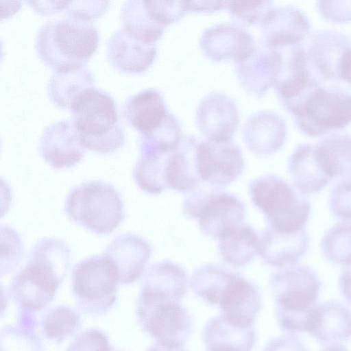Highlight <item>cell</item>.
<instances>
[{
  "label": "cell",
  "mask_w": 351,
  "mask_h": 351,
  "mask_svg": "<svg viewBox=\"0 0 351 351\" xmlns=\"http://www.w3.org/2000/svg\"><path fill=\"white\" fill-rule=\"evenodd\" d=\"M263 45L282 49L302 43L310 34L306 14L293 5L274 7L261 26Z\"/></svg>",
  "instance_id": "2e32d148"
},
{
  "label": "cell",
  "mask_w": 351,
  "mask_h": 351,
  "mask_svg": "<svg viewBox=\"0 0 351 351\" xmlns=\"http://www.w3.org/2000/svg\"><path fill=\"white\" fill-rule=\"evenodd\" d=\"M202 339L206 351H251L255 330L254 326L239 324L221 314L207 322Z\"/></svg>",
  "instance_id": "d4e9b609"
},
{
  "label": "cell",
  "mask_w": 351,
  "mask_h": 351,
  "mask_svg": "<svg viewBox=\"0 0 351 351\" xmlns=\"http://www.w3.org/2000/svg\"><path fill=\"white\" fill-rule=\"evenodd\" d=\"M310 241L306 228L294 232H282L269 227L260 236L258 254L265 264L272 267L293 265L306 254Z\"/></svg>",
  "instance_id": "7402d4cb"
},
{
  "label": "cell",
  "mask_w": 351,
  "mask_h": 351,
  "mask_svg": "<svg viewBox=\"0 0 351 351\" xmlns=\"http://www.w3.org/2000/svg\"><path fill=\"white\" fill-rule=\"evenodd\" d=\"M263 351H306V348L294 336L285 335L271 339Z\"/></svg>",
  "instance_id": "7bdbcfd3"
},
{
  "label": "cell",
  "mask_w": 351,
  "mask_h": 351,
  "mask_svg": "<svg viewBox=\"0 0 351 351\" xmlns=\"http://www.w3.org/2000/svg\"><path fill=\"white\" fill-rule=\"evenodd\" d=\"M81 326L80 313L73 308L63 304L49 308L40 319L43 335L57 343H62L75 335Z\"/></svg>",
  "instance_id": "e575fe53"
},
{
  "label": "cell",
  "mask_w": 351,
  "mask_h": 351,
  "mask_svg": "<svg viewBox=\"0 0 351 351\" xmlns=\"http://www.w3.org/2000/svg\"><path fill=\"white\" fill-rule=\"evenodd\" d=\"M197 162L202 181L217 189L234 182L245 165L241 150L236 144L209 140L199 142Z\"/></svg>",
  "instance_id": "8fae6325"
},
{
  "label": "cell",
  "mask_w": 351,
  "mask_h": 351,
  "mask_svg": "<svg viewBox=\"0 0 351 351\" xmlns=\"http://www.w3.org/2000/svg\"><path fill=\"white\" fill-rule=\"evenodd\" d=\"M323 344H339L351 339V309L337 301L317 304L308 330Z\"/></svg>",
  "instance_id": "603a6c76"
},
{
  "label": "cell",
  "mask_w": 351,
  "mask_h": 351,
  "mask_svg": "<svg viewBox=\"0 0 351 351\" xmlns=\"http://www.w3.org/2000/svg\"><path fill=\"white\" fill-rule=\"evenodd\" d=\"M304 134L315 137L351 123V93L338 86H315L285 106Z\"/></svg>",
  "instance_id": "8992f818"
},
{
  "label": "cell",
  "mask_w": 351,
  "mask_h": 351,
  "mask_svg": "<svg viewBox=\"0 0 351 351\" xmlns=\"http://www.w3.org/2000/svg\"><path fill=\"white\" fill-rule=\"evenodd\" d=\"M287 168L294 186L302 194L318 193L330 181L318 160L315 144L298 145L288 160Z\"/></svg>",
  "instance_id": "4316f807"
},
{
  "label": "cell",
  "mask_w": 351,
  "mask_h": 351,
  "mask_svg": "<svg viewBox=\"0 0 351 351\" xmlns=\"http://www.w3.org/2000/svg\"></svg>",
  "instance_id": "681fc988"
},
{
  "label": "cell",
  "mask_w": 351,
  "mask_h": 351,
  "mask_svg": "<svg viewBox=\"0 0 351 351\" xmlns=\"http://www.w3.org/2000/svg\"><path fill=\"white\" fill-rule=\"evenodd\" d=\"M320 249L329 262L351 266V222L338 223L328 229L322 239Z\"/></svg>",
  "instance_id": "d590c367"
},
{
  "label": "cell",
  "mask_w": 351,
  "mask_h": 351,
  "mask_svg": "<svg viewBox=\"0 0 351 351\" xmlns=\"http://www.w3.org/2000/svg\"><path fill=\"white\" fill-rule=\"evenodd\" d=\"M329 205L337 219L351 220V177L345 178L332 187Z\"/></svg>",
  "instance_id": "f35d334b"
},
{
  "label": "cell",
  "mask_w": 351,
  "mask_h": 351,
  "mask_svg": "<svg viewBox=\"0 0 351 351\" xmlns=\"http://www.w3.org/2000/svg\"><path fill=\"white\" fill-rule=\"evenodd\" d=\"M147 3L155 19L164 27L189 12L188 2L184 1H147Z\"/></svg>",
  "instance_id": "ab89813d"
},
{
  "label": "cell",
  "mask_w": 351,
  "mask_h": 351,
  "mask_svg": "<svg viewBox=\"0 0 351 351\" xmlns=\"http://www.w3.org/2000/svg\"><path fill=\"white\" fill-rule=\"evenodd\" d=\"M173 151L140 143V156L133 171V177L141 190L156 195L167 188L165 170Z\"/></svg>",
  "instance_id": "f546056e"
},
{
  "label": "cell",
  "mask_w": 351,
  "mask_h": 351,
  "mask_svg": "<svg viewBox=\"0 0 351 351\" xmlns=\"http://www.w3.org/2000/svg\"><path fill=\"white\" fill-rule=\"evenodd\" d=\"M147 351H186L184 346H171L156 342L151 346Z\"/></svg>",
  "instance_id": "bcb514c9"
},
{
  "label": "cell",
  "mask_w": 351,
  "mask_h": 351,
  "mask_svg": "<svg viewBox=\"0 0 351 351\" xmlns=\"http://www.w3.org/2000/svg\"><path fill=\"white\" fill-rule=\"evenodd\" d=\"M141 328L158 342L184 346L192 330V319L180 301L139 292L136 308Z\"/></svg>",
  "instance_id": "30bf717a"
},
{
  "label": "cell",
  "mask_w": 351,
  "mask_h": 351,
  "mask_svg": "<svg viewBox=\"0 0 351 351\" xmlns=\"http://www.w3.org/2000/svg\"><path fill=\"white\" fill-rule=\"evenodd\" d=\"M302 43L316 77L322 84L339 82L341 60L351 43L348 38L339 32L322 29L310 32Z\"/></svg>",
  "instance_id": "7c38bea8"
},
{
  "label": "cell",
  "mask_w": 351,
  "mask_h": 351,
  "mask_svg": "<svg viewBox=\"0 0 351 351\" xmlns=\"http://www.w3.org/2000/svg\"><path fill=\"white\" fill-rule=\"evenodd\" d=\"M237 273L218 265L206 264L194 271L190 286L197 296L217 306L222 292Z\"/></svg>",
  "instance_id": "836d02e7"
},
{
  "label": "cell",
  "mask_w": 351,
  "mask_h": 351,
  "mask_svg": "<svg viewBox=\"0 0 351 351\" xmlns=\"http://www.w3.org/2000/svg\"><path fill=\"white\" fill-rule=\"evenodd\" d=\"M321 285L315 271L307 265L287 266L272 274L269 287L277 320L284 331L308 332Z\"/></svg>",
  "instance_id": "3957f363"
},
{
  "label": "cell",
  "mask_w": 351,
  "mask_h": 351,
  "mask_svg": "<svg viewBox=\"0 0 351 351\" xmlns=\"http://www.w3.org/2000/svg\"><path fill=\"white\" fill-rule=\"evenodd\" d=\"M260 237L248 224H241L219 239L223 261L234 267L249 264L259 253Z\"/></svg>",
  "instance_id": "1f68e13d"
},
{
  "label": "cell",
  "mask_w": 351,
  "mask_h": 351,
  "mask_svg": "<svg viewBox=\"0 0 351 351\" xmlns=\"http://www.w3.org/2000/svg\"><path fill=\"white\" fill-rule=\"evenodd\" d=\"M168 112L162 96L154 88L130 95L123 106L125 119L141 134L149 133L159 127Z\"/></svg>",
  "instance_id": "484cf974"
},
{
  "label": "cell",
  "mask_w": 351,
  "mask_h": 351,
  "mask_svg": "<svg viewBox=\"0 0 351 351\" xmlns=\"http://www.w3.org/2000/svg\"><path fill=\"white\" fill-rule=\"evenodd\" d=\"M119 283L117 267L104 254L87 258L73 269L72 290L76 304L90 316H101L111 309L117 299Z\"/></svg>",
  "instance_id": "ba28073f"
},
{
  "label": "cell",
  "mask_w": 351,
  "mask_h": 351,
  "mask_svg": "<svg viewBox=\"0 0 351 351\" xmlns=\"http://www.w3.org/2000/svg\"><path fill=\"white\" fill-rule=\"evenodd\" d=\"M321 351H348L343 346L339 344L328 345Z\"/></svg>",
  "instance_id": "7dc6e473"
},
{
  "label": "cell",
  "mask_w": 351,
  "mask_h": 351,
  "mask_svg": "<svg viewBox=\"0 0 351 351\" xmlns=\"http://www.w3.org/2000/svg\"><path fill=\"white\" fill-rule=\"evenodd\" d=\"M98 43L99 33L91 20L68 16L44 23L35 47L39 58L55 71L85 66Z\"/></svg>",
  "instance_id": "7a4b0ae2"
},
{
  "label": "cell",
  "mask_w": 351,
  "mask_h": 351,
  "mask_svg": "<svg viewBox=\"0 0 351 351\" xmlns=\"http://www.w3.org/2000/svg\"><path fill=\"white\" fill-rule=\"evenodd\" d=\"M252 36L243 27L220 23L206 29L200 38L203 53L210 60H239L255 47Z\"/></svg>",
  "instance_id": "e0dca14e"
},
{
  "label": "cell",
  "mask_w": 351,
  "mask_h": 351,
  "mask_svg": "<svg viewBox=\"0 0 351 351\" xmlns=\"http://www.w3.org/2000/svg\"><path fill=\"white\" fill-rule=\"evenodd\" d=\"M157 54L155 43L135 38L123 27L114 32L106 43V55L119 71L139 73L147 70Z\"/></svg>",
  "instance_id": "d6986e66"
},
{
  "label": "cell",
  "mask_w": 351,
  "mask_h": 351,
  "mask_svg": "<svg viewBox=\"0 0 351 351\" xmlns=\"http://www.w3.org/2000/svg\"><path fill=\"white\" fill-rule=\"evenodd\" d=\"M274 8L271 1H228L226 9L232 17L240 23L260 27Z\"/></svg>",
  "instance_id": "74e56055"
},
{
  "label": "cell",
  "mask_w": 351,
  "mask_h": 351,
  "mask_svg": "<svg viewBox=\"0 0 351 351\" xmlns=\"http://www.w3.org/2000/svg\"><path fill=\"white\" fill-rule=\"evenodd\" d=\"M279 49L256 45L246 56L235 62V69L242 87L257 97L274 86L282 65Z\"/></svg>",
  "instance_id": "9a60e30c"
},
{
  "label": "cell",
  "mask_w": 351,
  "mask_h": 351,
  "mask_svg": "<svg viewBox=\"0 0 351 351\" xmlns=\"http://www.w3.org/2000/svg\"><path fill=\"white\" fill-rule=\"evenodd\" d=\"M199 141L193 136H182L179 147L170 155L165 170L167 188L180 193L193 192L202 181L197 162Z\"/></svg>",
  "instance_id": "cb8c5ba5"
},
{
  "label": "cell",
  "mask_w": 351,
  "mask_h": 351,
  "mask_svg": "<svg viewBox=\"0 0 351 351\" xmlns=\"http://www.w3.org/2000/svg\"><path fill=\"white\" fill-rule=\"evenodd\" d=\"M217 306L227 319L254 326L261 308V295L256 285L237 273L222 292Z\"/></svg>",
  "instance_id": "44dd1931"
},
{
  "label": "cell",
  "mask_w": 351,
  "mask_h": 351,
  "mask_svg": "<svg viewBox=\"0 0 351 351\" xmlns=\"http://www.w3.org/2000/svg\"><path fill=\"white\" fill-rule=\"evenodd\" d=\"M186 271L179 265L163 261L152 265L146 271L140 292L180 301L188 290Z\"/></svg>",
  "instance_id": "83f0119b"
},
{
  "label": "cell",
  "mask_w": 351,
  "mask_h": 351,
  "mask_svg": "<svg viewBox=\"0 0 351 351\" xmlns=\"http://www.w3.org/2000/svg\"><path fill=\"white\" fill-rule=\"evenodd\" d=\"M70 260V250L63 241L46 238L37 241L9 285V296L18 310L34 314L45 309L66 276Z\"/></svg>",
  "instance_id": "6da1fadb"
},
{
  "label": "cell",
  "mask_w": 351,
  "mask_h": 351,
  "mask_svg": "<svg viewBox=\"0 0 351 351\" xmlns=\"http://www.w3.org/2000/svg\"><path fill=\"white\" fill-rule=\"evenodd\" d=\"M95 87V78L86 66L55 70L48 84L47 93L54 104L71 110L86 90Z\"/></svg>",
  "instance_id": "f1b7e54d"
},
{
  "label": "cell",
  "mask_w": 351,
  "mask_h": 351,
  "mask_svg": "<svg viewBox=\"0 0 351 351\" xmlns=\"http://www.w3.org/2000/svg\"><path fill=\"white\" fill-rule=\"evenodd\" d=\"M183 211L189 218L197 220L204 234L217 239L241 225L246 214L241 199L213 186L192 192L184 200Z\"/></svg>",
  "instance_id": "9c48e42d"
},
{
  "label": "cell",
  "mask_w": 351,
  "mask_h": 351,
  "mask_svg": "<svg viewBox=\"0 0 351 351\" xmlns=\"http://www.w3.org/2000/svg\"><path fill=\"white\" fill-rule=\"evenodd\" d=\"M249 191L253 204L264 215L269 228L282 232L306 228L311 204L280 177L273 174L260 176L250 182Z\"/></svg>",
  "instance_id": "5b68a950"
},
{
  "label": "cell",
  "mask_w": 351,
  "mask_h": 351,
  "mask_svg": "<svg viewBox=\"0 0 351 351\" xmlns=\"http://www.w3.org/2000/svg\"><path fill=\"white\" fill-rule=\"evenodd\" d=\"M65 211L72 221L100 235L113 232L124 219L120 193L102 181L87 182L73 188L66 197Z\"/></svg>",
  "instance_id": "52a82bcc"
},
{
  "label": "cell",
  "mask_w": 351,
  "mask_h": 351,
  "mask_svg": "<svg viewBox=\"0 0 351 351\" xmlns=\"http://www.w3.org/2000/svg\"><path fill=\"white\" fill-rule=\"evenodd\" d=\"M287 124L278 114L258 111L243 124L242 136L247 148L258 156H269L280 149L286 139Z\"/></svg>",
  "instance_id": "ffe728a7"
},
{
  "label": "cell",
  "mask_w": 351,
  "mask_h": 351,
  "mask_svg": "<svg viewBox=\"0 0 351 351\" xmlns=\"http://www.w3.org/2000/svg\"><path fill=\"white\" fill-rule=\"evenodd\" d=\"M120 17L125 30L146 43H155L162 35L165 27L154 19L147 1H125L121 8Z\"/></svg>",
  "instance_id": "d6a6232c"
},
{
  "label": "cell",
  "mask_w": 351,
  "mask_h": 351,
  "mask_svg": "<svg viewBox=\"0 0 351 351\" xmlns=\"http://www.w3.org/2000/svg\"><path fill=\"white\" fill-rule=\"evenodd\" d=\"M71 120L84 148L111 154L125 142L117 104L106 91L95 87L82 93L71 108Z\"/></svg>",
  "instance_id": "277c9868"
},
{
  "label": "cell",
  "mask_w": 351,
  "mask_h": 351,
  "mask_svg": "<svg viewBox=\"0 0 351 351\" xmlns=\"http://www.w3.org/2000/svg\"><path fill=\"white\" fill-rule=\"evenodd\" d=\"M1 351H44L35 326L16 322L1 330Z\"/></svg>",
  "instance_id": "8d00e7d4"
},
{
  "label": "cell",
  "mask_w": 351,
  "mask_h": 351,
  "mask_svg": "<svg viewBox=\"0 0 351 351\" xmlns=\"http://www.w3.org/2000/svg\"><path fill=\"white\" fill-rule=\"evenodd\" d=\"M39 151L44 160L57 169L74 167L85 154L71 119L57 121L48 125L40 136Z\"/></svg>",
  "instance_id": "5bb4252c"
},
{
  "label": "cell",
  "mask_w": 351,
  "mask_h": 351,
  "mask_svg": "<svg viewBox=\"0 0 351 351\" xmlns=\"http://www.w3.org/2000/svg\"><path fill=\"white\" fill-rule=\"evenodd\" d=\"M316 6L326 19L337 23L351 21V0L317 1Z\"/></svg>",
  "instance_id": "b9f144b4"
},
{
  "label": "cell",
  "mask_w": 351,
  "mask_h": 351,
  "mask_svg": "<svg viewBox=\"0 0 351 351\" xmlns=\"http://www.w3.org/2000/svg\"><path fill=\"white\" fill-rule=\"evenodd\" d=\"M152 254L150 244L136 234L117 235L106 247L104 255L115 265L121 284H130L145 271Z\"/></svg>",
  "instance_id": "ac0fdd59"
},
{
  "label": "cell",
  "mask_w": 351,
  "mask_h": 351,
  "mask_svg": "<svg viewBox=\"0 0 351 351\" xmlns=\"http://www.w3.org/2000/svg\"><path fill=\"white\" fill-rule=\"evenodd\" d=\"M189 11L195 12H213L225 9L228 1H187Z\"/></svg>",
  "instance_id": "ee69618b"
},
{
  "label": "cell",
  "mask_w": 351,
  "mask_h": 351,
  "mask_svg": "<svg viewBox=\"0 0 351 351\" xmlns=\"http://www.w3.org/2000/svg\"><path fill=\"white\" fill-rule=\"evenodd\" d=\"M112 348L103 330L90 328L77 335L65 351H112Z\"/></svg>",
  "instance_id": "60d3db41"
},
{
  "label": "cell",
  "mask_w": 351,
  "mask_h": 351,
  "mask_svg": "<svg viewBox=\"0 0 351 351\" xmlns=\"http://www.w3.org/2000/svg\"><path fill=\"white\" fill-rule=\"evenodd\" d=\"M315 146L319 162L330 180L351 177V134H328Z\"/></svg>",
  "instance_id": "4dcf8cb0"
},
{
  "label": "cell",
  "mask_w": 351,
  "mask_h": 351,
  "mask_svg": "<svg viewBox=\"0 0 351 351\" xmlns=\"http://www.w3.org/2000/svg\"><path fill=\"white\" fill-rule=\"evenodd\" d=\"M339 80L351 85V43L347 47L341 58Z\"/></svg>",
  "instance_id": "f6af8a7d"
},
{
  "label": "cell",
  "mask_w": 351,
  "mask_h": 351,
  "mask_svg": "<svg viewBox=\"0 0 351 351\" xmlns=\"http://www.w3.org/2000/svg\"><path fill=\"white\" fill-rule=\"evenodd\" d=\"M112 351H121V350H117V349H114V348H112Z\"/></svg>",
  "instance_id": "c3c4849f"
},
{
  "label": "cell",
  "mask_w": 351,
  "mask_h": 351,
  "mask_svg": "<svg viewBox=\"0 0 351 351\" xmlns=\"http://www.w3.org/2000/svg\"><path fill=\"white\" fill-rule=\"evenodd\" d=\"M195 121L199 131L208 140L228 142L239 123V108L229 95L219 92L211 93L199 103Z\"/></svg>",
  "instance_id": "4fadbf2b"
}]
</instances>
